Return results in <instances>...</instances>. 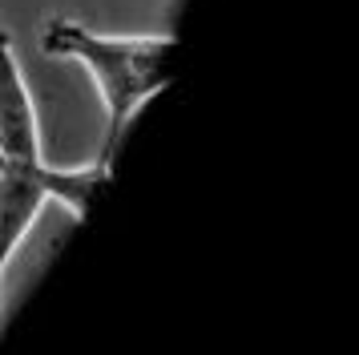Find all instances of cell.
I'll return each instance as SVG.
<instances>
[{"label": "cell", "instance_id": "obj_1", "mask_svg": "<svg viewBox=\"0 0 359 355\" xmlns=\"http://www.w3.org/2000/svg\"><path fill=\"white\" fill-rule=\"evenodd\" d=\"M41 48L61 61H77L93 77L101 93V109H105V138H101L97 161L114 166L133 117L174 77L178 36H170V32L165 36L162 32L121 36V32L89 29L73 16H49L41 29Z\"/></svg>", "mask_w": 359, "mask_h": 355}, {"label": "cell", "instance_id": "obj_2", "mask_svg": "<svg viewBox=\"0 0 359 355\" xmlns=\"http://www.w3.org/2000/svg\"><path fill=\"white\" fill-rule=\"evenodd\" d=\"M109 170L114 166L97 158L85 166H49L45 158H36L0 170V287L8 258L17 255V246L45 214V202H61L65 210H73V218H85L89 202L109 182Z\"/></svg>", "mask_w": 359, "mask_h": 355}, {"label": "cell", "instance_id": "obj_3", "mask_svg": "<svg viewBox=\"0 0 359 355\" xmlns=\"http://www.w3.org/2000/svg\"><path fill=\"white\" fill-rule=\"evenodd\" d=\"M0 149L8 158H41V117H36L33 89L25 81L13 32L0 20Z\"/></svg>", "mask_w": 359, "mask_h": 355}]
</instances>
